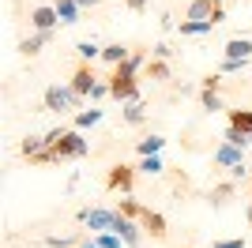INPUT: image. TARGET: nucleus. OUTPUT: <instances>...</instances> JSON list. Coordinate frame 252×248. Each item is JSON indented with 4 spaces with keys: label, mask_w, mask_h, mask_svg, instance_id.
<instances>
[{
    "label": "nucleus",
    "mask_w": 252,
    "mask_h": 248,
    "mask_svg": "<svg viewBox=\"0 0 252 248\" xmlns=\"http://www.w3.org/2000/svg\"><path fill=\"white\" fill-rule=\"evenodd\" d=\"M49 151L57 158V165L68 162V158H83L91 147H87L83 132H75V128H53L49 132Z\"/></svg>",
    "instance_id": "obj_1"
},
{
    "label": "nucleus",
    "mask_w": 252,
    "mask_h": 248,
    "mask_svg": "<svg viewBox=\"0 0 252 248\" xmlns=\"http://www.w3.org/2000/svg\"><path fill=\"white\" fill-rule=\"evenodd\" d=\"M79 94L72 91V87H61V83H53L49 91L42 94V105L45 109H53V113H64V109H79Z\"/></svg>",
    "instance_id": "obj_2"
},
{
    "label": "nucleus",
    "mask_w": 252,
    "mask_h": 248,
    "mask_svg": "<svg viewBox=\"0 0 252 248\" xmlns=\"http://www.w3.org/2000/svg\"><path fill=\"white\" fill-rule=\"evenodd\" d=\"M132 185H136V165L117 162L105 169V188L109 192H121V196H132Z\"/></svg>",
    "instance_id": "obj_3"
},
{
    "label": "nucleus",
    "mask_w": 252,
    "mask_h": 248,
    "mask_svg": "<svg viewBox=\"0 0 252 248\" xmlns=\"http://www.w3.org/2000/svg\"><path fill=\"white\" fill-rule=\"evenodd\" d=\"M75 218H79V226H87L91 233H109L113 222H117V211H105V207H83Z\"/></svg>",
    "instance_id": "obj_4"
},
{
    "label": "nucleus",
    "mask_w": 252,
    "mask_h": 248,
    "mask_svg": "<svg viewBox=\"0 0 252 248\" xmlns=\"http://www.w3.org/2000/svg\"><path fill=\"white\" fill-rule=\"evenodd\" d=\"M109 233H117V237L125 241L128 248L143 245V226H139L136 218H125V215H117V222H113V229H109Z\"/></svg>",
    "instance_id": "obj_5"
},
{
    "label": "nucleus",
    "mask_w": 252,
    "mask_h": 248,
    "mask_svg": "<svg viewBox=\"0 0 252 248\" xmlns=\"http://www.w3.org/2000/svg\"><path fill=\"white\" fill-rule=\"evenodd\" d=\"M57 23H61V15H57L53 4H38V8L31 11V27L38 34H53V31H57Z\"/></svg>",
    "instance_id": "obj_6"
},
{
    "label": "nucleus",
    "mask_w": 252,
    "mask_h": 248,
    "mask_svg": "<svg viewBox=\"0 0 252 248\" xmlns=\"http://www.w3.org/2000/svg\"><path fill=\"white\" fill-rule=\"evenodd\" d=\"M94 83H98L94 68H91V64H79V68L72 72V83H68V87H72V91L79 94V98H91V91H94Z\"/></svg>",
    "instance_id": "obj_7"
},
{
    "label": "nucleus",
    "mask_w": 252,
    "mask_h": 248,
    "mask_svg": "<svg viewBox=\"0 0 252 248\" xmlns=\"http://www.w3.org/2000/svg\"><path fill=\"white\" fill-rule=\"evenodd\" d=\"M222 53H226V61H249L252 57V38L237 34V38H230L226 45H222Z\"/></svg>",
    "instance_id": "obj_8"
},
{
    "label": "nucleus",
    "mask_w": 252,
    "mask_h": 248,
    "mask_svg": "<svg viewBox=\"0 0 252 248\" xmlns=\"http://www.w3.org/2000/svg\"><path fill=\"white\" fill-rule=\"evenodd\" d=\"M109 87H113V98L117 102H139V83L136 79H109Z\"/></svg>",
    "instance_id": "obj_9"
},
{
    "label": "nucleus",
    "mask_w": 252,
    "mask_h": 248,
    "mask_svg": "<svg viewBox=\"0 0 252 248\" xmlns=\"http://www.w3.org/2000/svg\"><path fill=\"white\" fill-rule=\"evenodd\" d=\"M215 165H226V169H233V165H245V151L233 143H222L219 151H215Z\"/></svg>",
    "instance_id": "obj_10"
},
{
    "label": "nucleus",
    "mask_w": 252,
    "mask_h": 248,
    "mask_svg": "<svg viewBox=\"0 0 252 248\" xmlns=\"http://www.w3.org/2000/svg\"><path fill=\"white\" fill-rule=\"evenodd\" d=\"M139 226H143V233H151L155 241H162L169 233V229H166V218L158 215V211H151V207H147V215L139 218Z\"/></svg>",
    "instance_id": "obj_11"
},
{
    "label": "nucleus",
    "mask_w": 252,
    "mask_h": 248,
    "mask_svg": "<svg viewBox=\"0 0 252 248\" xmlns=\"http://www.w3.org/2000/svg\"><path fill=\"white\" fill-rule=\"evenodd\" d=\"M19 151H23V158H38V155H45V151H49V135H27V139H23L19 143Z\"/></svg>",
    "instance_id": "obj_12"
},
{
    "label": "nucleus",
    "mask_w": 252,
    "mask_h": 248,
    "mask_svg": "<svg viewBox=\"0 0 252 248\" xmlns=\"http://www.w3.org/2000/svg\"><path fill=\"white\" fill-rule=\"evenodd\" d=\"M132 53H136V49H128V45H121V41H109V45H102V61L117 68V64H125Z\"/></svg>",
    "instance_id": "obj_13"
},
{
    "label": "nucleus",
    "mask_w": 252,
    "mask_h": 248,
    "mask_svg": "<svg viewBox=\"0 0 252 248\" xmlns=\"http://www.w3.org/2000/svg\"><path fill=\"white\" fill-rule=\"evenodd\" d=\"M49 41H53V34H38V31H34L31 38L19 41V53H23V57H38V53H42Z\"/></svg>",
    "instance_id": "obj_14"
},
{
    "label": "nucleus",
    "mask_w": 252,
    "mask_h": 248,
    "mask_svg": "<svg viewBox=\"0 0 252 248\" xmlns=\"http://www.w3.org/2000/svg\"><path fill=\"white\" fill-rule=\"evenodd\" d=\"M139 68H143V53H132L125 64H117V68H113V75H109V79H136Z\"/></svg>",
    "instance_id": "obj_15"
},
{
    "label": "nucleus",
    "mask_w": 252,
    "mask_h": 248,
    "mask_svg": "<svg viewBox=\"0 0 252 248\" xmlns=\"http://www.w3.org/2000/svg\"><path fill=\"white\" fill-rule=\"evenodd\" d=\"M233 192H237V181H222V185H215L207 192V203L211 207H222L226 199H233Z\"/></svg>",
    "instance_id": "obj_16"
},
{
    "label": "nucleus",
    "mask_w": 252,
    "mask_h": 248,
    "mask_svg": "<svg viewBox=\"0 0 252 248\" xmlns=\"http://www.w3.org/2000/svg\"><path fill=\"white\" fill-rule=\"evenodd\" d=\"M162 147H166L162 135H147V139H139V143H136V155L139 158H155V155H162Z\"/></svg>",
    "instance_id": "obj_17"
},
{
    "label": "nucleus",
    "mask_w": 252,
    "mask_h": 248,
    "mask_svg": "<svg viewBox=\"0 0 252 248\" xmlns=\"http://www.w3.org/2000/svg\"><path fill=\"white\" fill-rule=\"evenodd\" d=\"M177 31H181V38H200V34H211V31H215V23H196V19H185V23L177 27Z\"/></svg>",
    "instance_id": "obj_18"
},
{
    "label": "nucleus",
    "mask_w": 252,
    "mask_h": 248,
    "mask_svg": "<svg viewBox=\"0 0 252 248\" xmlns=\"http://www.w3.org/2000/svg\"><path fill=\"white\" fill-rule=\"evenodd\" d=\"M117 215H125V218H136V222H139V218L147 215V207L139 203V199H132V196H125V199H121V207H117Z\"/></svg>",
    "instance_id": "obj_19"
},
{
    "label": "nucleus",
    "mask_w": 252,
    "mask_h": 248,
    "mask_svg": "<svg viewBox=\"0 0 252 248\" xmlns=\"http://www.w3.org/2000/svg\"><path fill=\"white\" fill-rule=\"evenodd\" d=\"M53 8H57L61 23H79V4H75V0H57Z\"/></svg>",
    "instance_id": "obj_20"
},
{
    "label": "nucleus",
    "mask_w": 252,
    "mask_h": 248,
    "mask_svg": "<svg viewBox=\"0 0 252 248\" xmlns=\"http://www.w3.org/2000/svg\"><path fill=\"white\" fill-rule=\"evenodd\" d=\"M230 128H241L245 135H252V109H230Z\"/></svg>",
    "instance_id": "obj_21"
},
{
    "label": "nucleus",
    "mask_w": 252,
    "mask_h": 248,
    "mask_svg": "<svg viewBox=\"0 0 252 248\" xmlns=\"http://www.w3.org/2000/svg\"><path fill=\"white\" fill-rule=\"evenodd\" d=\"M121 117H125V124H143V121H147V105H143V102H128Z\"/></svg>",
    "instance_id": "obj_22"
},
{
    "label": "nucleus",
    "mask_w": 252,
    "mask_h": 248,
    "mask_svg": "<svg viewBox=\"0 0 252 248\" xmlns=\"http://www.w3.org/2000/svg\"><path fill=\"white\" fill-rule=\"evenodd\" d=\"M102 121V109H79L75 113V132H83V128H94Z\"/></svg>",
    "instance_id": "obj_23"
},
{
    "label": "nucleus",
    "mask_w": 252,
    "mask_h": 248,
    "mask_svg": "<svg viewBox=\"0 0 252 248\" xmlns=\"http://www.w3.org/2000/svg\"><path fill=\"white\" fill-rule=\"evenodd\" d=\"M222 143H233V147H252V135H245L241 128H230V124H226V132H222Z\"/></svg>",
    "instance_id": "obj_24"
},
{
    "label": "nucleus",
    "mask_w": 252,
    "mask_h": 248,
    "mask_svg": "<svg viewBox=\"0 0 252 248\" xmlns=\"http://www.w3.org/2000/svg\"><path fill=\"white\" fill-rule=\"evenodd\" d=\"M75 53H79V61H83V64L102 61V45H94V41H79V45H75Z\"/></svg>",
    "instance_id": "obj_25"
},
{
    "label": "nucleus",
    "mask_w": 252,
    "mask_h": 248,
    "mask_svg": "<svg viewBox=\"0 0 252 248\" xmlns=\"http://www.w3.org/2000/svg\"><path fill=\"white\" fill-rule=\"evenodd\" d=\"M136 169H139V173H147V177H158L162 169H166V162H162V155H155V158H139Z\"/></svg>",
    "instance_id": "obj_26"
},
{
    "label": "nucleus",
    "mask_w": 252,
    "mask_h": 248,
    "mask_svg": "<svg viewBox=\"0 0 252 248\" xmlns=\"http://www.w3.org/2000/svg\"><path fill=\"white\" fill-rule=\"evenodd\" d=\"M200 105L207 109V113H219V109H226V105H222V98H219L215 91H200Z\"/></svg>",
    "instance_id": "obj_27"
},
{
    "label": "nucleus",
    "mask_w": 252,
    "mask_h": 248,
    "mask_svg": "<svg viewBox=\"0 0 252 248\" xmlns=\"http://www.w3.org/2000/svg\"><path fill=\"white\" fill-rule=\"evenodd\" d=\"M147 72H151V79L162 83V79H169V64H166V61H151V64H147Z\"/></svg>",
    "instance_id": "obj_28"
},
{
    "label": "nucleus",
    "mask_w": 252,
    "mask_h": 248,
    "mask_svg": "<svg viewBox=\"0 0 252 248\" xmlns=\"http://www.w3.org/2000/svg\"><path fill=\"white\" fill-rule=\"evenodd\" d=\"M249 68V61H222V75H237Z\"/></svg>",
    "instance_id": "obj_29"
},
{
    "label": "nucleus",
    "mask_w": 252,
    "mask_h": 248,
    "mask_svg": "<svg viewBox=\"0 0 252 248\" xmlns=\"http://www.w3.org/2000/svg\"><path fill=\"white\" fill-rule=\"evenodd\" d=\"M49 248H75V237H45Z\"/></svg>",
    "instance_id": "obj_30"
},
{
    "label": "nucleus",
    "mask_w": 252,
    "mask_h": 248,
    "mask_svg": "<svg viewBox=\"0 0 252 248\" xmlns=\"http://www.w3.org/2000/svg\"><path fill=\"white\" fill-rule=\"evenodd\" d=\"M151 53H155V61H169V57H173V49H169L166 41H158V45H155Z\"/></svg>",
    "instance_id": "obj_31"
},
{
    "label": "nucleus",
    "mask_w": 252,
    "mask_h": 248,
    "mask_svg": "<svg viewBox=\"0 0 252 248\" xmlns=\"http://www.w3.org/2000/svg\"><path fill=\"white\" fill-rule=\"evenodd\" d=\"M219 87H222V75H203V87H200V91H215V94H219Z\"/></svg>",
    "instance_id": "obj_32"
},
{
    "label": "nucleus",
    "mask_w": 252,
    "mask_h": 248,
    "mask_svg": "<svg viewBox=\"0 0 252 248\" xmlns=\"http://www.w3.org/2000/svg\"><path fill=\"white\" fill-rule=\"evenodd\" d=\"M211 248H245V241H237V237H230V241H215Z\"/></svg>",
    "instance_id": "obj_33"
},
{
    "label": "nucleus",
    "mask_w": 252,
    "mask_h": 248,
    "mask_svg": "<svg viewBox=\"0 0 252 248\" xmlns=\"http://www.w3.org/2000/svg\"><path fill=\"white\" fill-rule=\"evenodd\" d=\"M128 8H132V11H143V8H147V0H128Z\"/></svg>",
    "instance_id": "obj_34"
},
{
    "label": "nucleus",
    "mask_w": 252,
    "mask_h": 248,
    "mask_svg": "<svg viewBox=\"0 0 252 248\" xmlns=\"http://www.w3.org/2000/svg\"><path fill=\"white\" fill-rule=\"evenodd\" d=\"M75 248H102V245H98V241H91V237H87V241H79V245H75Z\"/></svg>",
    "instance_id": "obj_35"
},
{
    "label": "nucleus",
    "mask_w": 252,
    "mask_h": 248,
    "mask_svg": "<svg viewBox=\"0 0 252 248\" xmlns=\"http://www.w3.org/2000/svg\"><path fill=\"white\" fill-rule=\"evenodd\" d=\"M79 8H94V4H102V0H75Z\"/></svg>",
    "instance_id": "obj_36"
},
{
    "label": "nucleus",
    "mask_w": 252,
    "mask_h": 248,
    "mask_svg": "<svg viewBox=\"0 0 252 248\" xmlns=\"http://www.w3.org/2000/svg\"><path fill=\"white\" fill-rule=\"evenodd\" d=\"M245 215H249V226H252V199H249V211H245Z\"/></svg>",
    "instance_id": "obj_37"
},
{
    "label": "nucleus",
    "mask_w": 252,
    "mask_h": 248,
    "mask_svg": "<svg viewBox=\"0 0 252 248\" xmlns=\"http://www.w3.org/2000/svg\"><path fill=\"white\" fill-rule=\"evenodd\" d=\"M249 181H252V169H249Z\"/></svg>",
    "instance_id": "obj_38"
}]
</instances>
